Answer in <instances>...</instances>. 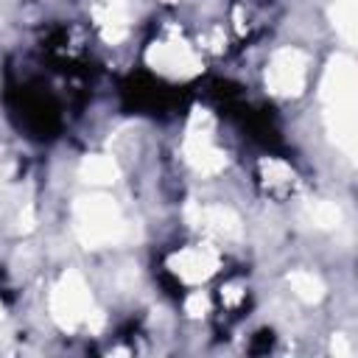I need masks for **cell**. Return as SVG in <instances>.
<instances>
[{
    "label": "cell",
    "instance_id": "obj_10",
    "mask_svg": "<svg viewBox=\"0 0 358 358\" xmlns=\"http://www.w3.org/2000/svg\"><path fill=\"white\" fill-rule=\"evenodd\" d=\"M78 173H81V179L87 185H112L120 176V168L106 154H90V157H84Z\"/></svg>",
    "mask_w": 358,
    "mask_h": 358
},
{
    "label": "cell",
    "instance_id": "obj_17",
    "mask_svg": "<svg viewBox=\"0 0 358 358\" xmlns=\"http://www.w3.org/2000/svg\"><path fill=\"white\" fill-rule=\"evenodd\" d=\"M330 352L338 355V358H350V355H352V347L347 344V338H344L341 333H336L333 341H330Z\"/></svg>",
    "mask_w": 358,
    "mask_h": 358
},
{
    "label": "cell",
    "instance_id": "obj_18",
    "mask_svg": "<svg viewBox=\"0 0 358 358\" xmlns=\"http://www.w3.org/2000/svg\"><path fill=\"white\" fill-rule=\"evenodd\" d=\"M204 42H207V48H210V50H221V48H224V31H221V28H215Z\"/></svg>",
    "mask_w": 358,
    "mask_h": 358
},
{
    "label": "cell",
    "instance_id": "obj_9",
    "mask_svg": "<svg viewBox=\"0 0 358 358\" xmlns=\"http://www.w3.org/2000/svg\"><path fill=\"white\" fill-rule=\"evenodd\" d=\"M92 20H95L101 36L109 45H117L129 34V6H126V0H101L92 8Z\"/></svg>",
    "mask_w": 358,
    "mask_h": 358
},
{
    "label": "cell",
    "instance_id": "obj_11",
    "mask_svg": "<svg viewBox=\"0 0 358 358\" xmlns=\"http://www.w3.org/2000/svg\"><path fill=\"white\" fill-rule=\"evenodd\" d=\"M330 20L338 36L347 45H355L358 39V0H336L330 6Z\"/></svg>",
    "mask_w": 358,
    "mask_h": 358
},
{
    "label": "cell",
    "instance_id": "obj_15",
    "mask_svg": "<svg viewBox=\"0 0 358 358\" xmlns=\"http://www.w3.org/2000/svg\"><path fill=\"white\" fill-rule=\"evenodd\" d=\"M207 310H210V302H207V296H204L201 291H193V294L185 299V313H187V316L199 319V316H204Z\"/></svg>",
    "mask_w": 358,
    "mask_h": 358
},
{
    "label": "cell",
    "instance_id": "obj_5",
    "mask_svg": "<svg viewBox=\"0 0 358 358\" xmlns=\"http://www.w3.org/2000/svg\"><path fill=\"white\" fill-rule=\"evenodd\" d=\"M145 62L151 70L168 78H193L201 73V59L193 50V45L179 34L171 31L162 39H154L145 50Z\"/></svg>",
    "mask_w": 358,
    "mask_h": 358
},
{
    "label": "cell",
    "instance_id": "obj_1",
    "mask_svg": "<svg viewBox=\"0 0 358 358\" xmlns=\"http://www.w3.org/2000/svg\"><path fill=\"white\" fill-rule=\"evenodd\" d=\"M322 106L330 140L355 159L358 145V67L347 53L330 56L322 76Z\"/></svg>",
    "mask_w": 358,
    "mask_h": 358
},
{
    "label": "cell",
    "instance_id": "obj_6",
    "mask_svg": "<svg viewBox=\"0 0 358 358\" xmlns=\"http://www.w3.org/2000/svg\"><path fill=\"white\" fill-rule=\"evenodd\" d=\"M308 56L299 48H280L266 64V90L277 98H296L305 90Z\"/></svg>",
    "mask_w": 358,
    "mask_h": 358
},
{
    "label": "cell",
    "instance_id": "obj_13",
    "mask_svg": "<svg viewBox=\"0 0 358 358\" xmlns=\"http://www.w3.org/2000/svg\"><path fill=\"white\" fill-rule=\"evenodd\" d=\"M288 285H291V291L302 299V302H319L322 296H324V282L313 274V271H291L288 274Z\"/></svg>",
    "mask_w": 358,
    "mask_h": 358
},
{
    "label": "cell",
    "instance_id": "obj_12",
    "mask_svg": "<svg viewBox=\"0 0 358 358\" xmlns=\"http://www.w3.org/2000/svg\"><path fill=\"white\" fill-rule=\"evenodd\" d=\"M305 215H308V221L313 224V227H319V229H336L338 224H341V207L336 204V201H327V199H313V201H308V207H305Z\"/></svg>",
    "mask_w": 358,
    "mask_h": 358
},
{
    "label": "cell",
    "instance_id": "obj_7",
    "mask_svg": "<svg viewBox=\"0 0 358 358\" xmlns=\"http://www.w3.org/2000/svg\"><path fill=\"white\" fill-rule=\"evenodd\" d=\"M218 249L213 243H199V246H187L179 249L168 257V268L187 285H201L207 282L215 271H218Z\"/></svg>",
    "mask_w": 358,
    "mask_h": 358
},
{
    "label": "cell",
    "instance_id": "obj_14",
    "mask_svg": "<svg viewBox=\"0 0 358 358\" xmlns=\"http://www.w3.org/2000/svg\"><path fill=\"white\" fill-rule=\"evenodd\" d=\"M260 176L266 182V187H271V190H285L296 179L294 171H291V165H285L282 159H274V157L260 159Z\"/></svg>",
    "mask_w": 358,
    "mask_h": 358
},
{
    "label": "cell",
    "instance_id": "obj_19",
    "mask_svg": "<svg viewBox=\"0 0 358 358\" xmlns=\"http://www.w3.org/2000/svg\"><path fill=\"white\" fill-rule=\"evenodd\" d=\"M0 319H3V305H0Z\"/></svg>",
    "mask_w": 358,
    "mask_h": 358
},
{
    "label": "cell",
    "instance_id": "obj_2",
    "mask_svg": "<svg viewBox=\"0 0 358 358\" xmlns=\"http://www.w3.org/2000/svg\"><path fill=\"white\" fill-rule=\"evenodd\" d=\"M73 229L76 238L87 249H101V246H115L129 238V224L115 204V199L103 193H90L78 196L73 204Z\"/></svg>",
    "mask_w": 358,
    "mask_h": 358
},
{
    "label": "cell",
    "instance_id": "obj_8",
    "mask_svg": "<svg viewBox=\"0 0 358 358\" xmlns=\"http://www.w3.org/2000/svg\"><path fill=\"white\" fill-rule=\"evenodd\" d=\"M185 218L190 227L201 229L210 238L218 241H235L241 238V218L224 207V204H199V201H187L185 204Z\"/></svg>",
    "mask_w": 358,
    "mask_h": 358
},
{
    "label": "cell",
    "instance_id": "obj_16",
    "mask_svg": "<svg viewBox=\"0 0 358 358\" xmlns=\"http://www.w3.org/2000/svg\"><path fill=\"white\" fill-rule=\"evenodd\" d=\"M221 299H224V305L235 308V305L243 299V291H241V285H238V282H229V285H224V288H221Z\"/></svg>",
    "mask_w": 358,
    "mask_h": 358
},
{
    "label": "cell",
    "instance_id": "obj_3",
    "mask_svg": "<svg viewBox=\"0 0 358 358\" xmlns=\"http://www.w3.org/2000/svg\"><path fill=\"white\" fill-rule=\"evenodd\" d=\"M182 157L196 173H204V176H213L224 171L227 165V154L213 140V115L201 106H196L187 120V131L182 140Z\"/></svg>",
    "mask_w": 358,
    "mask_h": 358
},
{
    "label": "cell",
    "instance_id": "obj_20",
    "mask_svg": "<svg viewBox=\"0 0 358 358\" xmlns=\"http://www.w3.org/2000/svg\"><path fill=\"white\" fill-rule=\"evenodd\" d=\"M165 3H176V0H165Z\"/></svg>",
    "mask_w": 358,
    "mask_h": 358
},
{
    "label": "cell",
    "instance_id": "obj_4",
    "mask_svg": "<svg viewBox=\"0 0 358 358\" xmlns=\"http://www.w3.org/2000/svg\"><path fill=\"white\" fill-rule=\"evenodd\" d=\"M92 294L84 282V277L76 268H67L59 282L50 291V316L62 330H76L87 324L92 313Z\"/></svg>",
    "mask_w": 358,
    "mask_h": 358
}]
</instances>
